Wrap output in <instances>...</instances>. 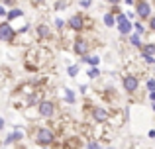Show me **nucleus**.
<instances>
[{"label":"nucleus","mask_w":155,"mask_h":149,"mask_svg":"<svg viewBox=\"0 0 155 149\" xmlns=\"http://www.w3.org/2000/svg\"><path fill=\"white\" fill-rule=\"evenodd\" d=\"M35 141L39 143V145H47V143L53 141V131L49 128H39L38 131H35Z\"/></svg>","instance_id":"obj_1"},{"label":"nucleus","mask_w":155,"mask_h":149,"mask_svg":"<svg viewBox=\"0 0 155 149\" xmlns=\"http://www.w3.org/2000/svg\"><path fill=\"white\" fill-rule=\"evenodd\" d=\"M14 37H16L14 28H12L8 22L6 24H0V39L6 41V43H12V41H14Z\"/></svg>","instance_id":"obj_2"},{"label":"nucleus","mask_w":155,"mask_h":149,"mask_svg":"<svg viewBox=\"0 0 155 149\" xmlns=\"http://www.w3.org/2000/svg\"><path fill=\"white\" fill-rule=\"evenodd\" d=\"M116 24H118V30H120V34L122 35H128L130 31H132V22L128 20V16L126 14H118V18H116Z\"/></svg>","instance_id":"obj_3"},{"label":"nucleus","mask_w":155,"mask_h":149,"mask_svg":"<svg viewBox=\"0 0 155 149\" xmlns=\"http://www.w3.org/2000/svg\"><path fill=\"white\" fill-rule=\"evenodd\" d=\"M137 86H140V80H137L134 75H126L124 76V88L130 92V94H134V92L137 90Z\"/></svg>","instance_id":"obj_4"},{"label":"nucleus","mask_w":155,"mask_h":149,"mask_svg":"<svg viewBox=\"0 0 155 149\" xmlns=\"http://www.w3.org/2000/svg\"><path fill=\"white\" fill-rule=\"evenodd\" d=\"M39 114H41L43 118H51V116L55 114V104L49 102V100H43V102L39 104Z\"/></svg>","instance_id":"obj_5"},{"label":"nucleus","mask_w":155,"mask_h":149,"mask_svg":"<svg viewBox=\"0 0 155 149\" xmlns=\"http://www.w3.org/2000/svg\"><path fill=\"white\" fill-rule=\"evenodd\" d=\"M136 12L140 18H149V12H151V8H149V2H145V0H137L136 2Z\"/></svg>","instance_id":"obj_6"},{"label":"nucleus","mask_w":155,"mask_h":149,"mask_svg":"<svg viewBox=\"0 0 155 149\" xmlns=\"http://www.w3.org/2000/svg\"><path fill=\"white\" fill-rule=\"evenodd\" d=\"M83 24H84V20H83V16H81V14H75V16H71V18H69V28H71V30H75V31H81V30H83Z\"/></svg>","instance_id":"obj_7"},{"label":"nucleus","mask_w":155,"mask_h":149,"mask_svg":"<svg viewBox=\"0 0 155 149\" xmlns=\"http://www.w3.org/2000/svg\"><path fill=\"white\" fill-rule=\"evenodd\" d=\"M92 118H94L96 122H106V120H108V112H106L104 108L96 106L94 110H92Z\"/></svg>","instance_id":"obj_8"},{"label":"nucleus","mask_w":155,"mask_h":149,"mask_svg":"<svg viewBox=\"0 0 155 149\" xmlns=\"http://www.w3.org/2000/svg\"><path fill=\"white\" fill-rule=\"evenodd\" d=\"M75 51L84 57V55L88 53V41H84V39H77V41H75Z\"/></svg>","instance_id":"obj_9"},{"label":"nucleus","mask_w":155,"mask_h":149,"mask_svg":"<svg viewBox=\"0 0 155 149\" xmlns=\"http://www.w3.org/2000/svg\"><path fill=\"white\" fill-rule=\"evenodd\" d=\"M83 61H84V63H91V65H94V67H98L100 57H94V55H84V57H83Z\"/></svg>","instance_id":"obj_10"},{"label":"nucleus","mask_w":155,"mask_h":149,"mask_svg":"<svg viewBox=\"0 0 155 149\" xmlns=\"http://www.w3.org/2000/svg\"><path fill=\"white\" fill-rule=\"evenodd\" d=\"M38 35H39V37H49V28H47L45 24L38 26Z\"/></svg>","instance_id":"obj_11"},{"label":"nucleus","mask_w":155,"mask_h":149,"mask_svg":"<svg viewBox=\"0 0 155 149\" xmlns=\"http://www.w3.org/2000/svg\"><path fill=\"white\" fill-rule=\"evenodd\" d=\"M141 53L143 55H153L155 53V45L153 43H145V45L141 47Z\"/></svg>","instance_id":"obj_12"},{"label":"nucleus","mask_w":155,"mask_h":149,"mask_svg":"<svg viewBox=\"0 0 155 149\" xmlns=\"http://www.w3.org/2000/svg\"><path fill=\"white\" fill-rule=\"evenodd\" d=\"M18 139H22V131H14V134H10L6 138V143H10V141H18Z\"/></svg>","instance_id":"obj_13"},{"label":"nucleus","mask_w":155,"mask_h":149,"mask_svg":"<svg viewBox=\"0 0 155 149\" xmlns=\"http://www.w3.org/2000/svg\"><path fill=\"white\" fill-rule=\"evenodd\" d=\"M24 12L20 10V8H14V10H10L8 12V20H14V18H20V16H22Z\"/></svg>","instance_id":"obj_14"},{"label":"nucleus","mask_w":155,"mask_h":149,"mask_svg":"<svg viewBox=\"0 0 155 149\" xmlns=\"http://www.w3.org/2000/svg\"><path fill=\"white\" fill-rule=\"evenodd\" d=\"M104 24H106L108 28H112L114 24H116V18H114L112 14H104Z\"/></svg>","instance_id":"obj_15"},{"label":"nucleus","mask_w":155,"mask_h":149,"mask_svg":"<svg viewBox=\"0 0 155 149\" xmlns=\"http://www.w3.org/2000/svg\"><path fill=\"white\" fill-rule=\"evenodd\" d=\"M130 41H132V45H136V47H141V39H140V34L132 35V37H130Z\"/></svg>","instance_id":"obj_16"},{"label":"nucleus","mask_w":155,"mask_h":149,"mask_svg":"<svg viewBox=\"0 0 155 149\" xmlns=\"http://www.w3.org/2000/svg\"><path fill=\"white\" fill-rule=\"evenodd\" d=\"M65 96H67V102H69V104H73V102H75V94H73V90L65 88Z\"/></svg>","instance_id":"obj_17"},{"label":"nucleus","mask_w":155,"mask_h":149,"mask_svg":"<svg viewBox=\"0 0 155 149\" xmlns=\"http://www.w3.org/2000/svg\"><path fill=\"white\" fill-rule=\"evenodd\" d=\"M100 75V71H98V67H94V69H91L88 71V76H91V79H96V76Z\"/></svg>","instance_id":"obj_18"},{"label":"nucleus","mask_w":155,"mask_h":149,"mask_svg":"<svg viewBox=\"0 0 155 149\" xmlns=\"http://www.w3.org/2000/svg\"><path fill=\"white\" fill-rule=\"evenodd\" d=\"M67 73H69V76H75L77 73H79V67H75V65H73V67H69V71H67Z\"/></svg>","instance_id":"obj_19"},{"label":"nucleus","mask_w":155,"mask_h":149,"mask_svg":"<svg viewBox=\"0 0 155 149\" xmlns=\"http://www.w3.org/2000/svg\"><path fill=\"white\" fill-rule=\"evenodd\" d=\"M147 88L151 92H155V80H147Z\"/></svg>","instance_id":"obj_20"},{"label":"nucleus","mask_w":155,"mask_h":149,"mask_svg":"<svg viewBox=\"0 0 155 149\" xmlns=\"http://www.w3.org/2000/svg\"><path fill=\"white\" fill-rule=\"evenodd\" d=\"M141 55H143V53H141ZM143 59H145V61H147V63H155L153 55H143Z\"/></svg>","instance_id":"obj_21"},{"label":"nucleus","mask_w":155,"mask_h":149,"mask_svg":"<svg viewBox=\"0 0 155 149\" xmlns=\"http://www.w3.org/2000/svg\"><path fill=\"white\" fill-rule=\"evenodd\" d=\"M88 149H102V147H100V145H98V143H94V141H91V143H88Z\"/></svg>","instance_id":"obj_22"},{"label":"nucleus","mask_w":155,"mask_h":149,"mask_svg":"<svg viewBox=\"0 0 155 149\" xmlns=\"http://www.w3.org/2000/svg\"><path fill=\"white\" fill-rule=\"evenodd\" d=\"M134 28H136V30H137V34H143V26H141L140 22H137V24H136V26H134Z\"/></svg>","instance_id":"obj_23"},{"label":"nucleus","mask_w":155,"mask_h":149,"mask_svg":"<svg viewBox=\"0 0 155 149\" xmlns=\"http://www.w3.org/2000/svg\"><path fill=\"white\" fill-rule=\"evenodd\" d=\"M81 6H83V8H88V6H91V0H81Z\"/></svg>","instance_id":"obj_24"},{"label":"nucleus","mask_w":155,"mask_h":149,"mask_svg":"<svg viewBox=\"0 0 155 149\" xmlns=\"http://www.w3.org/2000/svg\"><path fill=\"white\" fill-rule=\"evenodd\" d=\"M149 28H151V30L155 31V18H151V20H149Z\"/></svg>","instance_id":"obj_25"},{"label":"nucleus","mask_w":155,"mask_h":149,"mask_svg":"<svg viewBox=\"0 0 155 149\" xmlns=\"http://www.w3.org/2000/svg\"><path fill=\"white\" fill-rule=\"evenodd\" d=\"M0 16H8V12L4 10V6H0Z\"/></svg>","instance_id":"obj_26"},{"label":"nucleus","mask_w":155,"mask_h":149,"mask_svg":"<svg viewBox=\"0 0 155 149\" xmlns=\"http://www.w3.org/2000/svg\"><path fill=\"white\" fill-rule=\"evenodd\" d=\"M149 98H151L153 102H155V92H151V94H149Z\"/></svg>","instance_id":"obj_27"},{"label":"nucleus","mask_w":155,"mask_h":149,"mask_svg":"<svg viewBox=\"0 0 155 149\" xmlns=\"http://www.w3.org/2000/svg\"><path fill=\"white\" fill-rule=\"evenodd\" d=\"M2 128H4V120L0 118V130H2Z\"/></svg>","instance_id":"obj_28"},{"label":"nucleus","mask_w":155,"mask_h":149,"mask_svg":"<svg viewBox=\"0 0 155 149\" xmlns=\"http://www.w3.org/2000/svg\"><path fill=\"white\" fill-rule=\"evenodd\" d=\"M108 2H112V4H118V2H120V0H108Z\"/></svg>","instance_id":"obj_29"},{"label":"nucleus","mask_w":155,"mask_h":149,"mask_svg":"<svg viewBox=\"0 0 155 149\" xmlns=\"http://www.w3.org/2000/svg\"><path fill=\"white\" fill-rule=\"evenodd\" d=\"M124 2H126V4H134V0H124Z\"/></svg>","instance_id":"obj_30"},{"label":"nucleus","mask_w":155,"mask_h":149,"mask_svg":"<svg viewBox=\"0 0 155 149\" xmlns=\"http://www.w3.org/2000/svg\"><path fill=\"white\" fill-rule=\"evenodd\" d=\"M153 110H155V102H153Z\"/></svg>","instance_id":"obj_31"}]
</instances>
